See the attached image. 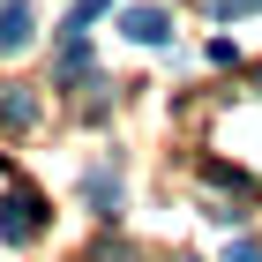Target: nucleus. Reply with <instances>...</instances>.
<instances>
[{"mask_svg":"<svg viewBox=\"0 0 262 262\" xmlns=\"http://www.w3.org/2000/svg\"><path fill=\"white\" fill-rule=\"evenodd\" d=\"M45 232V202L30 195V187H8V202H0V240L8 247H30Z\"/></svg>","mask_w":262,"mask_h":262,"instance_id":"obj_1","label":"nucleus"},{"mask_svg":"<svg viewBox=\"0 0 262 262\" xmlns=\"http://www.w3.org/2000/svg\"><path fill=\"white\" fill-rule=\"evenodd\" d=\"M30 38H38V15H30V0H0V53H23Z\"/></svg>","mask_w":262,"mask_h":262,"instance_id":"obj_2","label":"nucleus"},{"mask_svg":"<svg viewBox=\"0 0 262 262\" xmlns=\"http://www.w3.org/2000/svg\"><path fill=\"white\" fill-rule=\"evenodd\" d=\"M120 30H127L135 45H172V15H165V8H127Z\"/></svg>","mask_w":262,"mask_h":262,"instance_id":"obj_3","label":"nucleus"},{"mask_svg":"<svg viewBox=\"0 0 262 262\" xmlns=\"http://www.w3.org/2000/svg\"><path fill=\"white\" fill-rule=\"evenodd\" d=\"M0 127H38V90H23V82H0Z\"/></svg>","mask_w":262,"mask_h":262,"instance_id":"obj_4","label":"nucleus"},{"mask_svg":"<svg viewBox=\"0 0 262 262\" xmlns=\"http://www.w3.org/2000/svg\"><path fill=\"white\" fill-rule=\"evenodd\" d=\"M82 75H90V45H82V30H60V68H53V82L75 90Z\"/></svg>","mask_w":262,"mask_h":262,"instance_id":"obj_5","label":"nucleus"},{"mask_svg":"<svg viewBox=\"0 0 262 262\" xmlns=\"http://www.w3.org/2000/svg\"><path fill=\"white\" fill-rule=\"evenodd\" d=\"M90 210H98V217H113V210H120V180H113V172H90Z\"/></svg>","mask_w":262,"mask_h":262,"instance_id":"obj_6","label":"nucleus"},{"mask_svg":"<svg viewBox=\"0 0 262 262\" xmlns=\"http://www.w3.org/2000/svg\"><path fill=\"white\" fill-rule=\"evenodd\" d=\"M105 8H113V0H75V15H68V23H60V30H82V23H98V15H105Z\"/></svg>","mask_w":262,"mask_h":262,"instance_id":"obj_7","label":"nucleus"},{"mask_svg":"<svg viewBox=\"0 0 262 262\" xmlns=\"http://www.w3.org/2000/svg\"><path fill=\"white\" fill-rule=\"evenodd\" d=\"M247 8H262V0H210V15H217V23H232V15H247Z\"/></svg>","mask_w":262,"mask_h":262,"instance_id":"obj_8","label":"nucleus"},{"mask_svg":"<svg viewBox=\"0 0 262 262\" xmlns=\"http://www.w3.org/2000/svg\"><path fill=\"white\" fill-rule=\"evenodd\" d=\"M232 262H262V247L255 240H232Z\"/></svg>","mask_w":262,"mask_h":262,"instance_id":"obj_9","label":"nucleus"}]
</instances>
